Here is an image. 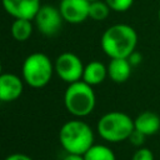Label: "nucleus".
I'll use <instances>...</instances> for the list:
<instances>
[{
  "instance_id": "16",
  "label": "nucleus",
  "mask_w": 160,
  "mask_h": 160,
  "mask_svg": "<svg viewBox=\"0 0 160 160\" xmlns=\"http://www.w3.org/2000/svg\"><path fill=\"white\" fill-rule=\"evenodd\" d=\"M110 8L105 2V0H98V1H91L89 6V18L95 20V21H101L105 20L109 16Z\"/></svg>"
},
{
  "instance_id": "23",
  "label": "nucleus",
  "mask_w": 160,
  "mask_h": 160,
  "mask_svg": "<svg viewBox=\"0 0 160 160\" xmlns=\"http://www.w3.org/2000/svg\"><path fill=\"white\" fill-rule=\"evenodd\" d=\"M158 18H159V21H160V8H159V11H158Z\"/></svg>"
},
{
  "instance_id": "15",
  "label": "nucleus",
  "mask_w": 160,
  "mask_h": 160,
  "mask_svg": "<svg viewBox=\"0 0 160 160\" xmlns=\"http://www.w3.org/2000/svg\"><path fill=\"white\" fill-rule=\"evenodd\" d=\"M84 160H116L115 152L106 145L94 144L84 155Z\"/></svg>"
},
{
  "instance_id": "11",
  "label": "nucleus",
  "mask_w": 160,
  "mask_h": 160,
  "mask_svg": "<svg viewBox=\"0 0 160 160\" xmlns=\"http://www.w3.org/2000/svg\"><path fill=\"white\" fill-rule=\"evenodd\" d=\"M134 128L145 136L155 135L160 130V116L154 111H142L134 119Z\"/></svg>"
},
{
  "instance_id": "21",
  "label": "nucleus",
  "mask_w": 160,
  "mask_h": 160,
  "mask_svg": "<svg viewBox=\"0 0 160 160\" xmlns=\"http://www.w3.org/2000/svg\"><path fill=\"white\" fill-rule=\"evenodd\" d=\"M4 160H32L29 155L26 154H20V152H15V154H11L9 156H6Z\"/></svg>"
},
{
  "instance_id": "22",
  "label": "nucleus",
  "mask_w": 160,
  "mask_h": 160,
  "mask_svg": "<svg viewBox=\"0 0 160 160\" xmlns=\"http://www.w3.org/2000/svg\"><path fill=\"white\" fill-rule=\"evenodd\" d=\"M62 160H84L82 155H75V154H68Z\"/></svg>"
},
{
  "instance_id": "8",
  "label": "nucleus",
  "mask_w": 160,
  "mask_h": 160,
  "mask_svg": "<svg viewBox=\"0 0 160 160\" xmlns=\"http://www.w3.org/2000/svg\"><path fill=\"white\" fill-rule=\"evenodd\" d=\"M89 0H61L59 10L64 21L80 24L89 18Z\"/></svg>"
},
{
  "instance_id": "10",
  "label": "nucleus",
  "mask_w": 160,
  "mask_h": 160,
  "mask_svg": "<svg viewBox=\"0 0 160 160\" xmlns=\"http://www.w3.org/2000/svg\"><path fill=\"white\" fill-rule=\"evenodd\" d=\"M24 90V80L15 74L1 72L0 75V101L10 102L20 98Z\"/></svg>"
},
{
  "instance_id": "19",
  "label": "nucleus",
  "mask_w": 160,
  "mask_h": 160,
  "mask_svg": "<svg viewBox=\"0 0 160 160\" xmlns=\"http://www.w3.org/2000/svg\"><path fill=\"white\" fill-rule=\"evenodd\" d=\"M145 139H146V136H145L142 132H140V131H138L136 129H134L128 140L130 141V144H131L132 146H135V148H141V146L144 145V142H145Z\"/></svg>"
},
{
  "instance_id": "5",
  "label": "nucleus",
  "mask_w": 160,
  "mask_h": 160,
  "mask_svg": "<svg viewBox=\"0 0 160 160\" xmlns=\"http://www.w3.org/2000/svg\"><path fill=\"white\" fill-rule=\"evenodd\" d=\"M54 71V64L44 52H32L28 55L21 66L24 82L34 89L46 86L51 80Z\"/></svg>"
},
{
  "instance_id": "3",
  "label": "nucleus",
  "mask_w": 160,
  "mask_h": 160,
  "mask_svg": "<svg viewBox=\"0 0 160 160\" xmlns=\"http://www.w3.org/2000/svg\"><path fill=\"white\" fill-rule=\"evenodd\" d=\"M64 105L75 118L88 116L96 105V96L92 86L82 80L69 84L64 94Z\"/></svg>"
},
{
  "instance_id": "13",
  "label": "nucleus",
  "mask_w": 160,
  "mask_h": 160,
  "mask_svg": "<svg viewBox=\"0 0 160 160\" xmlns=\"http://www.w3.org/2000/svg\"><path fill=\"white\" fill-rule=\"evenodd\" d=\"M108 78V66H105L102 62L94 60L88 62L84 66V72H82V81L86 84L94 86L101 84L105 79Z\"/></svg>"
},
{
  "instance_id": "9",
  "label": "nucleus",
  "mask_w": 160,
  "mask_h": 160,
  "mask_svg": "<svg viewBox=\"0 0 160 160\" xmlns=\"http://www.w3.org/2000/svg\"><path fill=\"white\" fill-rule=\"evenodd\" d=\"M4 10L14 19L34 20L39 9L40 0H1Z\"/></svg>"
},
{
  "instance_id": "7",
  "label": "nucleus",
  "mask_w": 160,
  "mask_h": 160,
  "mask_svg": "<svg viewBox=\"0 0 160 160\" xmlns=\"http://www.w3.org/2000/svg\"><path fill=\"white\" fill-rule=\"evenodd\" d=\"M35 25L39 31L46 36H52L59 32L62 26V16L59 8L52 5H44L39 9L38 14L34 18Z\"/></svg>"
},
{
  "instance_id": "17",
  "label": "nucleus",
  "mask_w": 160,
  "mask_h": 160,
  "mask_svg": "<svg viewBox=\"0 0 160 160\" xmlns=\"http://www.w3.org/2000/svg\"><path fill=\"white\" fill-rule=\"evenodd\" d=\"M105 2L109 5L110 10H114L116 12H124L132 6L134 0H105Z\"/></svg>"
},
{
  "instance_id": "24",
  "label": "nucleus",
  "mask_w": 160,
  "mask_h": 160,
  "mask_svg": "<svg viewBox=\"0 0 160 160\" xmlns=\"http://www.w3.org/2000/svg\"><path fill=\"white\" fill-rule=\"evenodd\" d=\"M1 70H2V66H1V62H0V75H1Z\"/></svg>"
},
{
  "instance_id": "14",
  "label": "nucleus",
  "mask_w": 160,
  "mask_h": 160,
  "mask_svg": "<svg viewBox=\"0 0 160 160\" xmlns=\"http://www.w3.org/2000/svg\"><path fill=\"white\" fill-rule=\"evenodd\" d=\"M32 34L31 20L28 19H15L11 24V35L18 41H26Z\"/></svg>"
},
{
  "instance_id": "20",
  "label": "nucleus",
  "mask_w": 160,
  "mask_h": 160,
  "mask_svg": "<svg viewBox=\"0 0 160 160\" xmlns=\"http://www.w3.org/2000/svg\"><path fill=\"white\" fill-rule=\"evenodd\" d=\"M128 60L130 61V64H131L132 66H136V65H139V64L141 62V60H142V56H141V54H140V52H138V51L135 50L134 52H131V54L129 55Z\"/></svg>"
},
{
  "instance_id": "12",
  "label": "nucleus",
  "mask_w": 160,
  "mask_h": 160,
  "mask_svg": "<svg viewBox=\"0 0 160 160\" xmlns=\"http://www.w3.org/2000/svg\"><path fill=\"white\" fill-rule=\"evenodd\" d=\"M132 65L128 60V58H116L110 59L108 64V76L116 84H122L129 80L131 75Z\"/></svg>"
},
{
  "instance_id": "18",
  "label": "nucleus",
  "mask_w": 160,
  "mask_h": 160,
  "mask_svg": "<svg viewBox=\"0 0 160 160\" xmlns=\"http://www.w3.org/2000/svg\"><path fill=\"white\" fill-rule=\"evenodd\" d=\"M131 160H155V156H154V152L149 148L141 146L135 150Z\"/></svg>"
},
{
  "instance_id": "4",
  "label": "nucleus",
  "mask_w": 160,
  "mask_h": 160,
  "mask_svg": "<svg viewBox=\"0 0 160 160\" xmlns=\"http://www.w3.org/2000/svg\"><path fill=\"white\" fill-rule=\"evenodd\" d=\"M134 129V119L122 111H109L98 121V132L108 142L128 140Z\"/></svg>"
},
{
  "instance_id": "6",
  "label": "nucleus",
  "mask_w": 160,
  "mask_h": 160,
  "mask_svg": "<svg viewBox=\"0 0 160 160\" xmlns=\"http://www.w3.org/2000/svg\"><path fill=\"white\" fill-rule=\"evenodd\" d=\"M84 64L81 59L72 52H62L60 54L54 64V69L56 75L68 84L79 81L82 79Z\"/></svg>"
},
{
  "instance_id": "25",
  "label": "nucleus",
  "mask_w": 160,
  "mask_h": 160,
  "mask_svg": "<svg viewBox=\"0 0 160 160\" xmlns=\"http://www.w3.org/2000/svg\"><path fill=\"white\" fill-rule=\"evenodd\" d=\"M89 1H90V2H91V1H98V0H89Z\"/></svg>"
},
{
  "instance_id": "1",
  "label": "nucleus",
  "mask_w": 160,
  "mask_h": 160,
  "mask_svg": "<svg viewBox=\"0 0 160 160\" xmlns=\"http://www.w3.org/2000/svg\"><path fill=\"white\" fill-rule=\"evenodd\" d=\"M100 45L110 59L129 58V55L136 50L138 34L135 29L128 24H115L102 32Z\"/></svg>"
},
{
  "instance_id": "2",
  "label": "nucleus",
  "mask_w": 160,
  "mask_h": 160,
  "mask_svg": "<svg viewBox=\"0 0 160 160\" xmlns=\"http://www.w3.org/2000/svg\"><path fill=\"white\" fill-rule=\"evenodd\" d=\"M59 140L68 154L84 155L94 145V131L82 120H70L60 128Z\"/></svg>"
}]
</instances>
